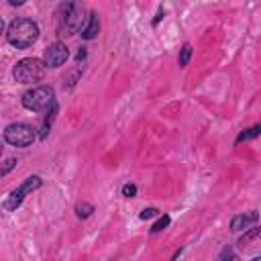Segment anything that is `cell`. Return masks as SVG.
<instances>
[{"label":"cell","instance_id":"17","mask_svg":"<svg viewBox=\"0 0 261 261\" xmlns=\"http://www.w3.org/2000/svg\"><path fill=\"white\" fill-rule=\"evenodd\" d=\"M159 214V210L157 208H145L143 212H141V218L143 220H147V218H153V216H157Z\"/></svg>","mask_w":261,"mask_h":261},{"label":"cell","instance_id":"2","mask_svg":"<svg viewBox=\"0 0 261 261\" xmlns=\"http://www.w3.org/2000/svg\"><path fill=\"white\" fill-rule=\"evenodd\" d=\"M57 22H59V35H73L80 24H82V8L75 2H65L59 6L57 12Z\"/></svg>","mask_w":261,"mask_h":261},{"label":"cell","instance_id":"7","mask_svg":"<svg viewBox=\"0 0 261 261\" xmlns=\"http://www.w3.org/2000/svg\"><path fill=\"white\" fill-rule=\"evenodd\" d=\"M69 57L67 53V47L63 43H53L51 47L45 49V57H43V63L45 67H59L65 63V59Z\"/></svg>","mask_w":261,"mask_h":261},{"label":"cell","instance_id":"13","mask_svg":"<svg viewBox=\"0 0 261 261\" xmlns=\"http://www.w3.org/2000/svg\"><path fill=\"white\" fill-rule=\"evenodd\" d=\"M190 57H192V45H190V43H186V45L181 47V55H179V65H181V67H184V65H188Z\"/></svg>","mask_w":261,"mask_h":261},{"label":"cell","instance_id":"5","mask_svg":"<svg viewBox=\"0 0 261 261\" xmlns=\"http://www.w3.org/2000/svg\"><path fill=\"white\" fill-rule=\"evenodd\" d=\"M4 139L14 147H29L35 141V130L24 122H12L4 128Z\"/></svg>","mask_w":261,"mask_h":261},{"label":"cell","instance_id":"12","mask_svg":"<svg viewBox=\"0 0 261 261\" xmlns=\"http://www.w3.org/2000/svg\"><path fill=\"white\" fill-rule=\"evenodd\" d=\"M259 130H261V126H259V124H255L253 128H247L245 133H241V135H239L237 143H241V141H249V139H255V137L259 135Z\"/></svg>","mask_w":261,"mask_h":261},{"label":"cell","instance_id":"9","mask_svg":"<svg viewBox=\"0 0 261 261\" xmlns=\"http://www.w3.org/2000/svg\"><path fill=\"white\" fill-rule=\"evenodd\" d=\"M98 31H100V20H98V14H90V18H88V24L82 29V37L84 39H94L96 35H98Z\"/></svg>","mask_w":261,"mask_h":261},{"label":"cell","instance_id":"4","mask_svg":"<svg viewBox=\"0 0 261 261\" xmlns=\"http://www.w3.org/2000/svg\"><path fill=\"white\" fill-rule=\"evenodd\" d=\"M55 102V94L49 86H37L29 92L22 94V106L33 110V112H41L47 110L51 104Z\"/></svg>","mask_w":261,"mask_h":261},{"label":"cell","instance_id":"20","mask_svg":"<svg viewBox=\"0 0 261 261\" xmlns=\"http://www.w3.org/2000/svg\"><path fill=\"white\" fill-rule=\"evenodd\" d=\"M2 29H4V22H2V18H0V33H2Z\"/></svg>","mask_w":261,"mask_h":261},{"label":"cell","instance_id":"14","mask_svg":"<svg viewBox=\"0 0 261 261\" xmlns=\"http://www.w3.org/2000/svg\"><path fill=\"white\" fill-rule=\"evenodd\" d=\"M167 224H169V216H167V214H163V216H161V218L151 226V232H159V230H163Z\"/></svg>","mask_w":261,"mask_h":261},{"label":"cell","instance_id":"19","mask_svg":"<svg viewBox=\"0 0 261 261\" xmlns=\"http://www.w3.org/2000/svg\"><path fill=\"white\" fill-rule=\"evenodd\" d=\"M84 57H86V49L82 47V49H80V53H77V59H84Z\"/></svg>","mask_w":261,"mask_h":261},{"label":"cell","instance_id":"21","mask_svg":"<svg viewBox=\"0 0 261 261\" xmlns=\"http://www.w3.org/2000/svg\"><path fill=\"white\" fill-rule=\"evenodd\" d=\"M251 261H261V259H259V257H255V259H251Z\"/></svg>","mask_w":261,"mask_h":261},{"label":"cell","instance_id":"22","mask_svg":"<svg viewBox=\"0 0 261 261\" xmlns=\"http://www.w3.org/2000/svg\"><path fill=\"white\" fill-rule=\"evenodd\" d=\"M0 153H2V143H0Z\"/></svg>","mask_w":261,"mask_h":261},{"label":"cell","instance_id":"6","mask_svg":"<svg viewBox=\"0 0 261 261\" xmlns=\"http://www.w3.org/2000/svg\"><path fill=\"white\" fill-rule=\"evenodd\" d=\"M37 188H41V177L39 175H31V177H27L14 192H10V196L4 200V210H16L20 204H22V200H24V196L27 194H31V192H35Z\"/></svg>","mask_w":261,"mask_h":261},{"label":"cell","instance_id":"15","mask_svg":"<svg viewBox=\"0 0 261 261\" xmlns=\"http://www.w3.org/2000/svg\"><path fill=\"white\" fill-rule=\"evenodd\" d=\"M257 237H259V228H253L251 232H247V234H245V237L239 241V245H241V247H245V245H249L251 241H255Z\"/></svg>","mask_w":261,"mask_h":261},{"label":"cell","instance_id":"11","mask_svg":"<svg viewBox=\"0 0 261 261\" xmlns=\"http://www.w3.org/2000/svg\"><path fill=\"white\" fill-rule=\"evenodd\" d=\"M92 212H94V206L88 204V202H80V204L75 206V214H77L80 218H88Z\"/></svg>","mask_w":261,"mask_h":261},{"label":"cell","instance_id":"18","mask_svg":"<svg viewBox=\"0 0 261 261\" xmlns=\"http://www.w3.org/2000/svg\"><path fill=\"white\" fill-rule=\"evenodd\" d=\"M12 165H14V159H8V161H6V167H4V169H0V175H4L6 171H10V169H12Z\"/></svg>","mask_w":261,"mask_h":261},{"label":"cell","instance_id":"10","mask_svg":"<svg viewBox=\"0 0 261 261\" xmlns=\"http://www.w3.org/2000/svg\"><path fill=\"white\" fill-rule=\"evenodd\" d=\"M55 114H57V102H53L49 108H47V114H45V118H43V124H41V139H45L47 135H49V130H51V124H53V120H55Z\"/></svg>","mask_w":261,"mask_h":261},{"label":"cell","instance_id":"16","mask_svg":"<svg viewBox=\"0 0 261 261\" xmlns=\"http://www.w3.org/2000/svg\"><path fill=\"white\" fill-rule=\"evenodd\" d=\"M122 194H124L126 198H133V196L137 194V186H133V184H126V186H122Z\"/></svg>","mask_w":261,"mask_h":261},{"label":"cell","instance_id":"8","mask_svg":"<svg viewBox=\"0 0 261 261\" xmlns=\"http://www.w3.org/2000/svg\"><path fill=\"white\" fill-rule=\"evenodd\" d=\"M257 220V212H251V214H237L230 222V228L232 230H245L249 228V224H253Z\"/></svg>","mask_w":261,"mask_h":261},{"label":"cell","instance_id":"3","mask_svg":"<svg viewBox=\"0 0 261 261\" xmlns=\"http://www.w3.org/2000/svg\"><path fill=\"white\" fill-rule=\"evenodd\" d=\"M45 73V63L41 59H35V57H24L20 59L16 65H14V80L18 84H33L37 80H41Z\"/></svg>","mask_w":261,"mask_h":261},{"label":"cell","instance_id":"1","mask_svg":"<svg viewBox=\"0 0 261 261\" xmlns=\"http://www.w3.org/2000/svg\"><path fill=\"white\" fill-rule=\"evenodd\" d=\"M39 37V24L33 22L31 18H16L8 24L6 31V39L10 45H14L16 49H27L31 47Z\"/></svg>","mask_w":261,"mask_h":261}]
</instances>
